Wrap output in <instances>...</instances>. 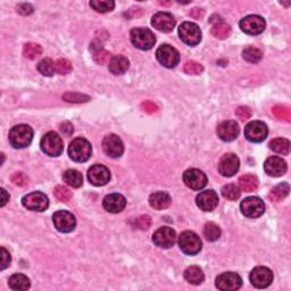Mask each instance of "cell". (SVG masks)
Listing matches in <instances>:
<instances>
[{
    "mask_svg": "<svg viewBox=\"0 0 291 291\" xmlns=\"http://www.w3.org/2000/svg\"><path fill=\"white\" fill-rule=\"evenodd\" d=\"M262 56H263V54H262L261 50L252 46L246 47L242 52L243 59L249 61V63H254V64L258 63V61L262 59Z\"/></svg>",
    "mask_w": 291,
    "mask_h": 291,
    "instance_id": "35",
    "label": "cell"
},
{
    "mask_svg": "<svg viewBox=\"0 0 291 291\" xmlns=\"http://www.w3.org/2000/svg\"><path fill=\"white\" fill-rule=\"evenodd\" d=\"M54 195L61 203L70 202L72 198V192L67 188L63 187V185H57L54 190Z\"/></svg>",
    "mask_w": 291,
    "mask_h": 291,
    "instance_id": "41",
    "label": "cell"
},
{
    "mask_svg": "<svg viewBox=\"0 0 291 291\" xmlns=\"http://www.w3.org/2000/svg\"><path fill=\"white\" fill-rule=\"evenodd\" d=\"M8 139L9 144L14 148H25L28 146H30V144L32 143V139H33V130L25 124L16 125L9 131Z\"/></svg>",
    "mask_w": 291,
    "mask_h": 291,
    "instance_id": "1",
    "label": "cell"
},
{
    "mask_svg": "<svg viewBox=\"0 0 291 291\" xmlns=\"http://www.w3.org/2000/svg\"><path fill=\"white\" fill-rule=\"evenodd\" d=\"M249 278L254 287L258 289H264L273 282V272L267 267L258 266L252 271Z\"/></svg>",
    "mask_w": 291,
    "mask_h": 291,
    "instance_id": "15",
    "label": "cell"
},
{
    "mask_svg": "<svg viewBox=\"0 0 291 291\" xmlns=\"http://www.w3.org/2000/svg\"><path fill=\"white\" fill-rule=\"evenodd\" d=\"M175 18L173 17L172 14L165 13V12H159L155 14L151 18V25L156 30L164 32V33H169V32L173 31L174 27H175Z\"/></svg>",
    "mask_w": 291,
    "mask_h": 291,
    "instance_id": "20",
    "label": "cell"
},
{
    "mask_svg": "<svg viewBox=\"0 0 291 291\" xmlns=\"http://www.w3.org/2000/svg\"><path fill=\"white\" fill-rule=\"evenodd\" d=\"M179 246L185 255H197L202 250V240L192 231L182 232L179 236Z\"/></svg>",
    "mask_w": 291,
    "mask_h": 291,
    "instance_id": "5",
    "label": "cell"
},
{
    "mask_svg": "<svg viewBox=\"0 0 291 291\" xmlns=\"http://www.w3.org/2000/svg\"><path fill=\"white\" fill-rule=\"evenodd\" d=\"M272 113L274 114L276 118H279L280 121H285V122H290L291 119V113L290 109L288 107L285 106H275L273 107Z\"/></svg>",
    "mask_w": 291,
    "mask_h": 291,
    "instance_id": "42",
    "label": "cell"
},
{
    "mask_svg": "<svg viewBox=\"0 0 291 291\" xmlns=\"http://www.w3.org/2000/svg\"><path fill=\"white\" fill-rule=\"evenodd\" d=\"M1 196H2V198H1V206L3 207V206L6 205V203L9 200V195H7V192H6L5 189H1Z\"/></svg>",
    "mask_w": 291,
    "mask_h": 291,
    "instance_id": "54",
    "label": "cell"
},
{
    "mask_svg": "<svg viewBox=\"0 0 291 291\" xmlns=\"http://www.w3.org/2000/svg\"><path fill=\"white\" fill-rule=\"evenodd\" d=\"M63 180L65 183L73 188H80L83 184L82 174L76 170H67L64 173Z\"/></svg>",
    "mask_w": 291,
    "mask_h": 291,
    "instance_id": "30",
    "label": "cell"
},
{
    "mask_svg": "<svg viewBox=\"0 0 291 291\" xmlns=\"http://www.w3.org/2000/svg\"><path fill=\"white\" fill-rule=\"evenodd\" d=\"M38 71L45 76H53L56 72L55 63L50 58H45L38 64Z\"/></svg>",
    "mask_w": 291,
    "mask_h": 291,
    "instance_id": "40",
    "label": "cell"
},
{
    "mask_svg": "<svg viewBox=\"0 0 291 291\" xmlns=\"http://www.w3.org/2000/svg\"><path fill=\"white\" fill-rule=\"evenodd\" d=\"M10 261H12V258H10V254L7 252L3 247H1V266H0V268H1L2 271L5 270V268L10 264Z\"/></svg>",
    "mask_w": 291,
    "mask_h": 291,
    "instance_id": "50",
    "label": "cell"
},
{
    "mask_svg": "<svg viewBox=\"0 0 291 291\" xmlns=\"http://www.w3.org/2000/svg\"><path fill=\"white\" fill-rule=\"evenodd\" d=\"M222 195H223L224 198H227L228 200H231V202H233V200H236L240 197V195H241V191H240V189L236 187L235 184L229 183V184L224 185V187L222 188Z\"/></svg>",
    "mask_w": 291,
    "mask_h": 291,
    "instance_id": "39",
    "label": "cell"
},
{
    "mask_svg": "<svg viewBox=\"0 0 291 291\" xmlns=\"http://www.w3.org/2000/svg\"><path fill=\"white\" fill-rule=\"evenodd\" d=\"M240 29L242 32H245L246 34L250 35H257L261 34L262 32H264L266 23L263 17L258 15H249L245 18H242L240 21Z\"/></svg>",
    "mask_w": 291,
    "mask_h": 291,
    "instance_id": "11",
    "label": "cell"
},
{
    "mask_svg": "<svg viewBox=\"0 0 291 291\" xmlns=\"http://www.w3.org/2000/svg\"><path fill=\"white\" fill-rule=\"evenodd\" d=\"M63 99L67 103H86V101L90 100V98L86 94L78 92H67L63 96Z\"/></svg>",
    "mask_w": 291,
    "mask_h": 291,
    "instance_id": "45",
    "label": "cell"
},
{
    "mask_svg": "<svg viewBox=\"0 0 291 291\" xmlns=\"http://www.w3.org/2000/svg\"><path fill=\"white\" fill-rule=\"evenodd\" d=\"M104 208L109 213L116 214L122 212L126 206V199L124 196L119 194H112L105 197L103 202Z\"/></svg>",
    "mask_w": 291,
    "mask_h": 291,
    "instance_id": "24",
    "label": "cell"
},
{
    "mask_svg": "<svg viewBox=\"0 0 291 291\" xmlns=\"http://www.w3.org/2000/svg\"><path fill=\"white\" fill-rule=\"evenodd\" d=\"M212 34L215 36L217 39H221V40H224L230 36L231 34V28L230 25L224 23V22H217L213 25L212 28Z\"/></svg>",
    "mask_w": 291,
    "mask_h": 291,
    "instance_id": "34",
    "label": "cell"
},
{
    "mask_svg": "<svg viewBox=\"0 0 291 291\" xmlns=\"http://www.w3.org/2000/svg\"><path fill=\"white\" fill-rule=\"evenodd\" d=\"M60 131L61 132H63L65 136H67V137H70L71 134L74 132V127H73V125L71 124L70 122H64V123H61L60 124Z\"/></svg>",
    "mask_w": 291,
    "mask_h": 291,
    "instance_id": "52",
    "label": "cell"
},
{
    "mask_svg": "<svg viewBox=\"0 0 291 291\" xmlns=\"http://www.w3.org/2000/svg\"><path fill=\"white\" fill-rule=\"evenodd\" d=\"M152 241L155 242L156 246L161 247V248H171L176 241V233L173 229L164 227L155 232L152 235Z\"/></svg>",
    "mask_w": 291,
    "mask_h": 291,
    "instance_id": "17",
    "label": "cell"
},
{
    "mask_svg": "<svg viewBox=\"0 0 291 291\" xmlns=\"http://www.w3.org/2000/svg\"><path fill=\"white\" fill-rule=\"evenodd\" d=\"M133 224H134V227L140 229V230H148L151 225V220L149 216L143 215V216L137 217L136 220H134Z\"/></svg>",
    "mask_w": 291,
    "mask_h": 291,
    "instance_id": "46",
    "label": "cell"
},
{
    "mask_svg": "<svg viewBox=\"0 0 291 291\" xmlns=\"http://www.w3.org/2000/svg\"><path fill=\"white\" fill-rule=\"evenodd\" d=\"M183 70L189 75H199V74H202V73H203L204 66L202 64L197 63V61L189 60L184 64Z\"/></svg>",
    "mask_w": 291,
    "mask_h": 291,
    "instance_id": "43",
    "label": "cell"
},
{
    "mask_svg": "<svg viewBox=\"0 0 291 291\" xmlns=\"http://www.w3.org/2000/svg\"><path fill=\"white\" fill-rule=\"evenodd\" d=\"M196 203L200 209L204 212H212L218 205V196L215 191L206 190L200 192L196 198Z\"/></svg>",
    "mask_w": 291,
    "mask_h": 291,
    "instance_id": "22",
    "label": "cell"
},
{
    "mask_svg": "<svg viewBox=\"0 0 291 291\" xmlns=\"http://www.w3.org/2000/svg\"><path fill=\"white\" fill-rule=\"evenodd\" d=\"M88 179L91 184L96 185V187H103L111 180V172L106 166L101 165V164H96L89 169Z\"/></svg>",
    "mask_w": 291,
    "mask_h": 291,
    "instance_id": "16",
    "label": "cell"
},
{
    "mask_svg": "<svg viewBox=\"0 0 291 291\" xmlns=\"http://www.w3.org/2000/svg\"><path fill=\"white\" fill-rule=\"evenodd\" d=\"M215 285L222 291H234L241 287L242 279L234 272H225L217 276Z\"/></svg>",
    "mask_w": 291,
    "mask_h": 291,
    "instance_id": "12",
    "label": "cell"
},
{
    "mask_svg": "<svg viewBox=\"0 0 291 291\" xmlns=\"http://www.w3.org/2000/svg\"><path fill=\"white\" fill-rule=\"evenodd\" d=\"M91 50H92L93 60L96 61L97 64H100V65L106 64L112 59L111 53L107 52V50H105L99 43L93 42L92 45H91Z\"/></svg>",
    "mask_w": 291,
    "mask_h": 291,
    "instance_id": "29",
    "label": "cell"
},
{
    "mask_svg": "<svg viewBox=\"0 0 291 291\" xmlns=\"http://www.w3.org/2000/svg\"><path fill=\"white\" fill-rule=\"evenodd\" d=\"M180 39L188 46H197L202 41V31L197 24L191 22H184L179 28Z\"/></svg>",
    "mask_w": 291,
    "mask_h": 291,
    "instance_id": "6",
    "label": "cell"
},
{
    "mask_svg": "<svg viewBox=\"0 0 291 291\" xmlns=\"http://www.w3.org/2000/svg\"><path fill=\"white\" fill-rule=\"evenodd\" d=\"M9 288L13 290H28L30 288L31 283L30 279L24 274H21V273H17V274H14L9 278L8 280Z\"/></svg>",
    "mask_w": 291,
    "mask_h": 291,
    "instance_id": "27",
    "label": "cell"
},
{
    "mask_svg": "<svg viewBox=\"0 0 291 291\" xmlns=\"http://www.w3.org/2000/svg\"><path fill=\"white\" fill-rule=\"evenodd\" d=\"M12 181L14 182V184L20 185V187H25V185L29 183V179L24 175L23 173L14 174L12 177Z\"/></svg>",
    "mask_w": 291,
    "mask_h": 291,
    "instance_id": "48",
    "label": "cell"
},
{
    "mask_svg": "<svg viewBox=\"0 0 291 291\" xmlns=\"http://www.w3.org/2000/svg\"><path fill=\"white\" fill-rule=\"evenodd\" d=\"M91 154H92L91 145L83 138H76L68 146V156L74 162H87L91 157Z\"/></svg>",
    "mask_w": 291,
    "mask_h": 291,
    "instance_id": "2",
    "label": "cell"
},
{
    "mask_svg": "<svg viewBox=\"0 0 291 291\" xmlns=\"http://www.w3.org/2000/svg\"><path fill=\"white\" fill-rule=\"evenodd\" d=\"M55 68L58 74H68L72 71V64L70 60L65 59V58H59L55 61Z\"/></svg>",
    "mask_w": 291,
    "mask_h": 291,
    "instance_id": "44",
    "label": "cell"
},
{
    "mask_svg": "<svg viewBox=\"0 0 291 291\" xmlns=\"http://www.w3.org/2000/svg\"><path fill=\"white\" fill-rule=\"evenodd\" d=\"M17 12L22 14V15H30L33 13V7L30 3H20L17 6Z\"/></svg>",
    "mask_w": 291,
    "mask_h": 291,
    "instance_id": "51",
    "label": "cell"
},
{
    "mask_svg": "<svg viewBox=\"0 0 291 291\" xmlns=\"http://www.w3.org/2000/svg\"><path fill=\"white\" fill-rule=\"evenodd\" d=\"M235 114L240 119H241V121H246V119L250 118V116H252V111H250L248 107L241 106V107L236 108Z\"/></svg>",
    "mask_w": 291,
    "mask_h": 291,
    "instance_id": "47",
    "label": "cell"
},
{
    "mask_svg": "<svg viewBox=\"0 0 291 291\" xmlns=\"http://www.w3.org/2000/svg\"><path fill=\"white\" fill-rule=\"evenodd\" d=\"M129 66H130L129 59L124 56L118 55V56H114L111 60H109L108 68L109 71H111V73H113L114 75H122L129 70Z\"/></svg>",
    "mask_w": 291,
    "mask_h": 291,
    "instance_id": "26",
    "label": "cell"
},
{
    "mask_svg": "<svg viewBox=\"0 0 291 291\" xmlns=\"http://www.w3.org/2000/svg\"><path fill=\"white\" fill-rule=\"evenodd\" d=\"M141 109L145 113H148V114H154V113L158 111V107L157 105L151 103V101H145V103L141 104Z\"/></svg>",
    "mask_w": 291,
    "mask_h": 291,
    "instance_id": "49",
    "label": "cell"
},
{
    "mask_svg": "<svg viewBox=\"0 0 291 291\" xmlns=\"http://www.w3.org/2000/svg\"><path fill=\"white\" fill-rule=\"evenodd\" d=\"M287 169H288V166H287L286 161H283L282 158L278 157V156L268 157L264 163L265 173H266L268 176H281L283 174H286Z\"/></svg>",
    "mask_w": 291,
    "mask_h": 291,
    "instance_id": "21",
    "label": "cell"
},
{
    "mask_svg": "<svg viewBox=\"0 0 291 291\" xmlns=\"http://www.w3.org/2000/svg\"><path fill=\"white\" fill-rule=\"evenodd\" d=\"M130 38L134 47L141 50L151 49L156 43L155 34L149 29L146 28L133 29L130 33Z\"/></svg>",
    "mask_w": 291,
    "mask_h": 291,
    "instance_id": "3",
    "label": "cell"
},
{
    "mask_svg": "<svg viewBox=\"0 0 291 291\" xmlns=\"http://www.w3.org/2000/svg\"><path fill=\"white\" fill-rule=\"evenodd\" d=\"M204 235L208 241H216L221 236V229L213 222H209L204 228Z\"/></svg>",
    "mask_w": 291,
    "mask_h": 291,
    "instance_id": "36",
    "label": "cell"
},
{
    "mask_svg": "<svg viewBox=\"0 0 291 291\" xmlns=\"http://www.w3.org/2000/svg\"><path fill=\"white\" fill-rule=\"evenodd\" d=\"M156 58L164 67L173 68L180 61V54L170 45H162L156 52Z\"/></svg>",
    "mask_w": 291,
    "mask_h": 291,
    "instance_id": "7",
    "label": "cell"
},
{
    "mask_svg": "<svg viewBox=\"0 0 291 291\" xmlns=\"http://www.w3.org/2000/svg\"><path fill=\"white\" fill-rule=\"evenodd\" d=\"M240 209L246 217L256 218L263 215L265 212V205L261 198L248 197L243 199L240 204Z\"/></svg>",
    "mask_w": 291,
    "mask_h": 291,
    "instance_id": "8",
    "label": "cell"
},
{
    "mask_svg": "<svg viewBox=\"0 0 291 291\" xmlns=\"http://www.w3.org/2000/svg\"><path fill=\"white\" fill-rule=\"evenodd\" d=\"M289 191H290V187L288 183H281V184H278L276 187H274L271 190L270 195H268V197L272 200V202H281V200L285 199L287 196L289 195Z\"/></svg>",
    "mask_w": 291,
    "mask_h": 291,
    "instance_id": "32",
    "label": "cell"
},
{
    "mask_svg": "<svg viewBox=\"0 0 291 291\" xmlns=\"http://www.w3.org/2000/svg\"><path fill=\"white\" fill-rule=\"evenodd\" d=\"M53 222L55 228L63 233L72 232L76 227V220L72 213L67 210H58L54 214Z\"/></svg>",
    "mask_w": 291,
    "mask_h": 291,
    "instance_id": "10",
    "label": "cell"
},
{
    "mask_svg": "<svg viewBox=\"0 0 291 291\" xmlns=\"http://www.w3.org/2000/svg\"><path fill=\"white\" fill-rule=\"evenodd\" d=\"M240 161L234 154H227L218 162V172L225 177H231L238 172Z\"/></svg>",
    "mask_w": 291,
    "mask_h": 291,
    "instance_id": "19",
    "label": "cell"
},
{
    "mask_svg": "<svg viewBox=\"0 0 291 291\" xmlns=\"http://www.w3.org/2000/svg\"><path fill=\"white\" fill-rule=\"evenodd\" d=\"M190 15L192 17L197 18V20H200V18H202L204 16V10H200L199 8H194L190 12Z\"/></svg>",
    "mask_w": 291,
    "mask_h": 291,
    "instance_id": "53",
    "label": "cell"
},
{
    "mask_svg": "<svg viewBox=\"0 0 291 291\" xmlns=\"http://www.w3.org/2000/svg\"><path fill=\"white\" fill-rule=\"evenodd\" d=\"M22 204L25 208L34 210V212H45L49 206V200L47 198V196L42 192H32L24 196L22 199Z\"/></svg>",
    "mask_w": 291,
    "mask_h": 291,
    "instance_id": "9",
    "label": "cell"
},
{
    "mask_svg": "<svg viewBox=\"0 0 291 291\" xmlns=\"http://www.w3.org/2000/svg\"><path fill=\"white\" fill-rule=\"evenodd\" d=\"M240 129L235 121H224L217 127V134L220 139L227 143L233 141L239 136Z\"/></svg>",
    "mask_w": 291,
    "mask_h": 291,
    "instance_id": "23",
    "label": "cell"
},
{
    "mask_svg": "<svg viewBox=\"0 0 291 291\" xmlns=\"http://www.w3.org/2000/svg\"><path fill=\"white\" fill-rule=\"evenodd\" d=\"M183 182L192 190H202L207 184L206 174L198 169L187 170L183 174Z\"/></svg>",
    "mask_w": 291,
    "mask_h": 291,
    "instance_id": "14",
    "label": "cell"
},
{
    "mask_svg": "<svg viewBox=\"0 0 291 291\" xmlns=\"http://www.w3.org/2000/svg\"><path fill=\"white\" fill-rule=\"evenodd\" d=\"M171 203H172V199H171L170 195L163 191L154 192V194H151L150 197H149V204H150V206L152 208L157 210L169 208L171 206Z\"/></svg>",
    "mask_w": 291,
    "mask_h": 291,
    "instance_id": "25",
    "label": "cell"
},
{
    "mask_svg": "<svg viewBox=\"0 0 291 291\" xmlns=\"http://www.w3.org/2000/svg\"><path fill=\"white\" fill-rule=\"evenodd\" d=\"M184 279L187 280L191 285L198 286L200 283L204 282L205 280V275L202 271V268L198 266H190L184 271Z\"/></svg>",
    "mask_w": 291,
    "mask_h": 291,
    "instance_id": "28",
    "label": "cell"
},
{
    "mask_svg": "<svg viewBox=\"0 0 291 291\" xmlns=\"http://www.w3.org/2000/svg\"><path fill=\"white\" fill-rule=\"evenodd\" d=\"M90 6L98 13H107L114 9L115 2L112 0H92Z\"/></svg>",
    "mask_w": 291,
    "mask_h": 291,
    "instance_id": "37",
    "label": "cell"
},
{
    "mask_svg": "<svg viewBox=\"0 0 291 291\" xmlns=\"http://www.w3.org/2000/svg\"><path fill=\"white\" fill-rule=\"evenodd\" d=\"M41 54H42V48L41 46L38 45V43H33V42L27 43L23 48V55L28 58V59H31V60L35 59V58H38Z\"/></svg>",
    "mask_w": 291,
    "mask_h": 291,
    "instance_id": "38",
    "label": "cell"
},
{
    "mask_svg": "<svg viewBox=\"0 0 291 291\" xmlns=\"http://www.w3.org/2000/svg\"><path fill=\"white\" fill-rule=\"evenodd\" d=\"M270 148L276 154L288 155L290 151V141L285 138H276L270 143Z\"/></svg>",
    "mask_w": 291,
    "mask_h": 291,
    "instance_id": "33",
    "label": "cell"
},
{
    "mask_svg": "<svg viewBox=\"0 0 291 291\" xmlns=\"http://www.w3.org/2000/svg\"><path fill=\"white\" fill-rule=\"evenodd\" d=\"M268 133L267 126L261 121H253L246 125L245 137L250 143H262L266 139Z\"/></svg>",
    "mask_w": 291,
    "mask_h": 291,
    "instance_id": "13",
    "label": "cell"
},
{
    "mask_svg": "<svg viewBox=\"0 0 291 291\" xmlns=\"http://www.w3.org/2000/svg\"><path fill=\"white\" fill-rule=\"evenodd\" d=\"M42 151L50 157H57L64 150V144L61 138L55 132H48L42 137L40 143Z\"/></svg>",
    "mask_w": 291,
    "mask_h": 291,
    "instance_id": "4",
    "label": "cell"
},
{
    "mask_svg": "<svg viewBox=\"0 0 291 291\" xmlns=\"http://www.w3.org/2000/svg\"><path fill=\"white\" fill-rule=\"evenodd\" d=\"M239 184L243 191L253 192L257 190L260 182H258V179L255 175H252V174H246V175H242L240 177Z\"/></svg>",
    "mask_w": 291,
    "mask_h": 291,
    "instance_id": "31",
    "label": "cell"
},
{
    "mask_svg": "<svg viewBox=\"0 0 291 291\" xmlns=\"http://www.w3.org/2000/svg\"><path fill=\"white\" fill-rule=\"evenodd\" d=\"M103 149L105 154L112 158H118L123 155L124 151V145L122 140L116 134H109L105 137L103 141Z\"/></svg>",
    "mask_w": 291,
    "mask_h": 291,
    "instance_id": "18",
    "label": "cell"
}]
</instances>
